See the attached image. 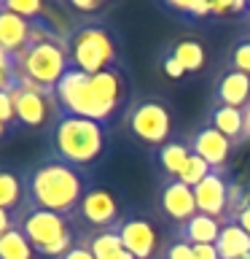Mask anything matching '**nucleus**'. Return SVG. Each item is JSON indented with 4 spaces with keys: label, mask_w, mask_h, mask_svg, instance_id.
<instances>
[{
    "label": "nucleus",
    "mask_w": 250,
    "mask_h": 259,
    "mask_svg": "<svg viewBox=\"0 0 250 259\" xmlns=\"http://www.w3.org/2000/svg\"><path fill=\"white\" fill-rule=\"evenodd\" d=\"M54 95H56V103H59L62 113L105 124L118 111V105L124 103L127 81L118 68L102 70L97 76H89V73L70 68L62 76L59 84H56Z\"/></svg>",
    "instance_id": "1"
},
{
    "label": "nucleus",
    "mask_w": 250,
    "mask_h": 259,
    "mask_svg": "<svg viewBox=\"0 0 250 259\" xmlns=\"http://www.w3.org/2000/svg\"><path fill=\"white\" fill-rule=\"evenodd\" d=\"M24 192H27L30 205L59 216H73L89 189L78 167L62 159H46L27 173Z\"/></svg>",
    "instance_id": "2"
},
{
    "label": "nucleus",
    "mask_w": 250,
    "mask_h": 259,
    "mask_svg": "<svg viewBox=\"0 0 250 259\" xmlns=\"http://www.w3.org/2000/svg\"><path fill=\"white\" fill-rule=\"evenodd\" d=\"M68 70H70L68 40L56 35V30H51L43 19H38L30 46L14 57V76L27 78L32 84L54 92Z\"/></svg>",
    "instance_id": "3"
},
{
    "label": "nucleus",
    "mask_w": 250,
    "mask_h": 259,
    "mask_svg": "<svg viewBox=\"0 0 250 259\" xmlns=\"http://www.w3.org/2000/svg\"><path fill=\"white\" fill-rule=\"evenodd\" d=\"M51 143L56 159L68 162L73 167L94 165L105 151V124L92 119L59 113L56 124L51 127Z\"/></svg>",
    "instance_id": "4"
},
{
    "label": "nucleus",
    "mask_w": 250,
    "mask_h": 259,
    "mask_svg": "<svg viewBox=\"0 0 250 259\" xmlns=\"http://www.w3.org/2000/svg\"><path fill=\"white\" fill-rule=\"evenodd\" d=\"M14 227L27 238V243L32 246L35 254L48 256V259H59L76 246V243H73L76 235L70 230L68 216L35 208V205H30V202H24V205L14 213Z\"/></svg>",
    "instance_id": "5"
},
{
    "label": "nucleus",
    "mask_w": 250,
    "mask_h": 259,
    "mask_svg": "<svg viewBox=\"0 0 250 259\" xmlns=\"http://www.w3.org/2000/svg\"><path fill=\"white\" fill-rule=\"evenodd\" d=\"M68 57H70V68L89 73V76L113 70L118 65L116 40L100 24H84V27L73 30L68 35Z\"/></svg>",
    "instance_id": "6"
},
{
    "label": "nucleus",
    "mask_w": 250,
    "mask_h": 259,
    "mask_svg": "<svg viewBox=\"0 0 250 259\" xmlns=\"http://www.w3.org/2000/svg\"><path fill=\"white\" fill-rule=\"evenodd\" d=\"M11 95H14V111H16V121L24 127H54L59 119V103L56 95L48 89L32 84L27 78H16L11 84Z\"/></svg>",
    "instance_id": "7"
},
{
    "label": "nucleus",
    "mask_w": 250,
    "mask_h": 259,
    "mask_svg": "<svg viewBox=\"0 0 250 259\" xmlns=\"http://www.w3.org/2000/svg\"><path fill=\"white\" fill-rule=\"evenodd\" d=\"M127 127L140 143L161 149L164 143H169V135H172V116H169V108L164 103L143 100L129 111Z\"/></svg>",
    "instance_id": "8"
},
{
    "label": "nucleus",
    "mask_w": 250,
    "mask_h": 259,
    "mask_svg": "<svg viewBox=\"0 0 250 259\" xmlns=\"http://www.w3.org/2000/svg\"><path fill=\"white\" fill-rule=\"evenodd\" d=\"M118 235L124 248L132 254L135 259H156L161 251V238L159 230L153 227L148 219L143 216H127L118 222Z\"/></svg>",
    "instance_id": "9"
},
{
    "label": "nucleus",
    "mask_w": 250,
    "mask_h": 259,
    "mask_svg": "<svg viewBox=\"0 0 250 259\" xmlns=\"http://www.w3.org/2000/svg\"><path fill=\"white\" fill-rule=\"evenodd\" d=\"M76 216H81L94 230H113L121 222V205L108 189H89L81 200Z\"/></svg>",
    "instance_id": "10"
},
{
    "label": "nucleus",
    "mask_w": 250,
    "mask_h": 259,
    "mask_svg": "<svg viewBox=\"0 0 250 259\" xmlns=\"http://www.w3.org/2000/svg\"><path fill=\"white\" fill-rule=\"evenodd\" d=\"M229 192H231V184L221 170H213L205 181L199 186H194V200H197V210L205 216H213V219H226L229 222Z\"/></svg>",
    "instance_id": "11"
},
{
    "label": "nucleus",
    "mask_w": 250,
    "mask_h": 259,
    "mask_svg": "<svg viewBox=\"0 0 250 259\" xmlns=\"http://www.w3.org/2000/svg\"><path fill=\"white\" fill-rule=\"evenodd\" d=\"M159 205H161V213H164L169 222H175L177 227L185 224L189 219H194L199 213L197 200H194V189L185 186V184H180L177 178H169V181L161 186Z\"/></svg>",
    "instance_id": "12"
},
{
    "label": "nucleus",
    "mask_w": 250,
    "mask_h": 259,
    "mask_svg": "<svg viewBox=\"0 0 250 259\" xmlns=\"http://www.w3.org/2000/svg\"><path fill=\"white\" fill-rule=\"evenodd\" d=\"M189 146H191V151L205 159L213 170H221L223 173L226 162H229V157H231V146L234 143L226 135L218 133L213 124H207V127H199L197 133L191 135Z\"/></svg>",
    "instance_id": "13"
},
{
    "label": "nucleus",
    "mask_w": 250,
    "mask_h": 259,
    "mask_svg": "<svg viewBox=\"0 0 250 259\" xmlns=\"http://www.w3.org/2000/svg\"><path fill=\"white\" fill-rule=\"evenodd\" d=\"M32 35H35V22L11 14L0 3V46H3V52L11 57L22 54L30 46Z\"/></svg>",
    "instance_id": "14"
},
{
    "label": "nucleus",
    "mask_w": 250,
    "mask_h": 259,
    "mask_svg": "<svg viewBox=\"0 0 250 259\" xmlns=\"http://www.w3.org/2000/svg\"><path fill=\"white\" fill-rule=\"evenodd\" d=\"M215 100L218 105H229V108H245L250 103V76L239 70H226L215 84Z\"/></svg>",
    "instance_id": "15"
},
{
    "label": "nucleus",
    "mask_w": 250,
    "mask_h": 259,
    "mask_svg": "<svg viewBox=\"0 0 250 259\" xmlns=\"http://www.w3.org/2000/svg\"><path fill=\"white\" fill-rule=\"evenodd\" d=\"M221 219L197 213L194 219H189L185 224L177 227V240L189 243V246H207V243H215L218 235H221Z\"/></svg>",
    "instance_id": "16"
},
{
    "label": "nucleus",
    "mask_w": 250,
    "mask_h": 259,
    "mask_svg": "<svg viewBox=\"0 0 250 259\" xmlns=\"http://www.w3.org/2000/svg\"><path fill=\"white\" fill-rule=\"evenodd\" d=\"M218 256L221 259H242L250 254V232L237 222H223L221 235L215 240Z\"/></svg>",
    "instance_id": "17"
},
{
    "label": "nucleus",
    "mask_w": 250,
    "mask_h": 259,
    "mask_svg": "<svg viewBox=\"0 0 250 259\" xmlns=\"http://www.w3.org/2000/svg\"><path fill=\"white\" fill-rule=\"evenodd\" d=\"M210 124L231 143L245 141V108H229V105H215L210 111Z\"/></svg>",
    "instance_id": "18"
},
{
    "label": "nucleus",
    "mask_w": 250,
    "mask_h": 259,
    "mask_svg": "<svg viewBox=\"0 0 250 259\" xmlns=\"http://www.w3.org/2000/svg\"><path fill=\"white\" fill-rule=\"evenodd\" d=\"M24 202H27V192H24V181L14 170L0 167V208L8 213H16Z\"/></svg>",
    "instance_id": "19"
},
{
    "label": "nucleus",
    "mask_w": 250,
    "mask_h": 259,
    "mask_svg": "<svg viewBox=\"0 0 250 259\" xmlns=\"http://www.w3.org/2000/svg\"><path fill=\"white\" fill-rule=\"evenodd\" d=\"M86 246L94 254V259H116L121 251H124V243H121L118 230H97L92 235H86Z\"/></svg>",
    "instance_id": "20"
},
{
    "label": "nucleus",
    "mask_w": 250,
    "mask_h": 259,
    "mask_svg": "<svg viewBox=\"0 0 250 259\" xmlns=\"http://www.w3.org/2000/svg\"><path fill=\"white\" fill-rule=\"evenodd\" d=\"M191 157V146L180 141H169L159 149V165L167 170L169 178H177V173L183 170V165Z\"/></svg>",
    "instance_id": "21"
},
{
    "label": "nucleus",
    "mask_w": 250,
    "mask_h": 259,
    "mask_svg": "<svg viewBox=\"0 0 250 259\" xmlns=\"http://www.w3.org/2000/svg\"><path fill=\"white\" fill-rule=\"evenodd\" d=\"M169 54L183 65L185 73H197L205 65V49H202L199 40H177Z\"/></svg>",
    "instance_id": "22"
},
{
    "label": "nucleus",
    "mask_w": 250,
    "mask_h": 259,
    "mask_svg": "<svg viewBox=\"0 0 250 259\" xmlns=\"http://www.w3.org/2000/svg\"><path fill=\"white\" fill-rule=\"evenodd\" d=\"M32 246L27 243V238L16 230H8L3 238H0V259H32Z\"/></svg>",
    "instance_id": "23"
},
{
    "label": "nucleus",
    "mask_w": 250,
    "mask_h": 259,
    "mask_svg": "<svg viewBox=\"0 0 250 259\" xmlns=\"http://www.w3.org/2000/svg\"><path fill=\"white\" fill-rule=\"evenodd\" d=\"M210 173H213V167H210V165H207V162L202 159V157H197V154L191 151L189 162H185L183 170L177 173V181L185 184V186H191V189H194V186H199V184L205 181V178H207Z\"/></svg>",
    "instance_id": "24"
},
{
    "label": "nucleus",
    "mask_w": 250,
    "mask_h": 259,
    "mask_svg": "<svg viewBox=\"0 0 250 259\" xmlns=\"http://www.w3.org/2000/svg\"><path fill=\"white\" fill-rule=\"evenodd\" d=\"M3 6L11 14L24 16V19H30V22H38L40 16H43V3H38V0H6Z\"/></svg>",
    "instance_id": "25"
},
{
    "label": "nucleus",
    "mask_w": 250,
    "mask_h": 259,
    "mask_svg": "<svg viewBox=\"0 0 250 259\" xmlns=\"http://www.w3.org/2000/svg\"><path fill=\"white\" fill-rule=\"evenodd\" d=\"M169 8L191 16H210L213 14V3H199V0H167Z\"/></svg>",
    "instance_id": "26"
},
{
    "label": "nucleus",
    "mask_w": 250,
    "mask_h": 259,
    "mask_svg": "<svg viewBox=\"0 0 250 259\" xmlns=\"http://www.w3.org/2000/svg\"><path fill=\"white\" fill-rule=\"evenodd\" d=\"M231 65H234V70L250 76V38L237 40V46H234V52H231Z\"/></svg>",
    "instance_id": "27"
},
{
    "label": "nucleus",
    "mask_w": 250,
    "mask_h": 259,
    "mask_svg": "<svg viewBox=\"0 0 250 259\" xmlns=\"http://www.w3.org/2000/svg\"><path fill=\"white\" fill-rule=\"evenodd\" d=\"M0 121H3V124H11V121H16V111H14V95H11V89L0 92Z\"/></svg>",
    "instance_id": "28"
},
{
    "label": "nucleus",
    "mask_w": 250,
    "mask_h": 259,
    "mask_svg": "<svg viewBox=\"0 0 250 259\" xmlns=\"http://www.w3.org/2000/svg\"><path fill=\"white\" fill-rule=\"evenodd\" d=\"M164 259H194V246H189V243H183V240H175L167 246Z\"/></svg>",
    "instance_id": "29"
},
{
    "label": "nucleus",
    "mask_w": 250,
    "mask_h": 259,
    "mask_svg": "<svg viewBox=\"0 0 250 259\" xmlns=\"http://www.w3.org/2000/svg\"><path fill=\"white\" fill-rule=\"evenodd\" d=\"M59 259H94V254L89 251L86 240H81V243H76V246H73L65 256H59Z\"/></svg>",
    "instance_id": "30"
},
{
    "label": "nucleus",
    "mask_w": 250,
    "mask_h": 259,
    "mask_svg": "<svg viewBox=\"0 0 250 259\" xmlns=\"http://www.w3.org/2000/svg\"><path fill=\"white\" fill-rule=\"evenodd\" d=\"M164 73H167L169 78H180V76H185V68L175 60L172 54H167L164 57Z\"/></svg>",
    "instance_id": "31"
},
{
    "label": "nucleus",
    "mask_w": 250,
    "mask_h": 259,
    "mask_svg": "<svg viewBox=\"0 0 250 259\" xmlns=\"http://www.w3.org/2000/svg\"><path fill=\"white\" fill-rule=\"evenodd\" d=\"M194 259H221V256H218L215 243H207V246H194Z\"/></svg>",
    "instance_id": "32"
},
{
    "label": "nucleus",
    "mask_w": 250,
    "mask_h": 259,
    "mask_svg": "<svg viewBox=\"0 0 250 259\" xmlns=\"http://www.w3.org/2000/svg\"><path fill=\"white\" fill-rule=\"evenodd\" d=\"M70 8L73 11L92 14V11H100V3H97V0H70Z\"/></svg>",
    "instance_id": "33"
},
{
    "label": "nucleus",
    "mask_w": 250,
    "mask_h": 259,
    "mask_svg": "<svg viewBox=\"0 0 250 259\" xmlns=\"http://www.w3.org/2000/svg\"><path fill=\"white\" fill-rule=\"evenodd\" d=\"M229 222H237L239 227H245V230L250 232V197H247V202H245V205H242V210H239V213L234 216V219H229Z\"/></svg>",
    "instance_id": "34"
},
{
    "label": "nucleus",
    "mask_w": 250,
    "mask_h": 259,
    "mask_svg": "<svg viewBox=\"0 0 250 259\" xmlns=\"http://www.w3.org/2000/svg\"><path fill=\"white\" fill-rule=\"evenodd\" d=\"M8 230H14V213H8V210L0 208V238H3Z\"/></svg>",
    "instance_id": "35"
},
{
    "label": "nucleus",
    "mask_w": 250,
    "mask_h": 259,
    "mask_svg": "<svg viewBox=\"0 0 250 259\" xmlns=\"http://www.w3.org/2000/svg\"><path fill=\"white\" fill-rule=\"evenodd\" d=\"M11 84H14V73H8V70H3V68H0V92H6V89H11Z\"/></svg>",
    "instance_id": "36"
},
{
    "label": "nucleus",
    "mask_w": 250,
    "mask_h": 259,
    "mask_svg": "<svg viewBox=\"0 0 250 259\" xmlns=\"http://www.w3.org/2000/svg\"><path fill=\"white\" fill-rule=\"evenodd\" d=\"M245 138H250V103L245 105Z\"/></svg>",
    "instance_id": "37"
},
{
    "label": "nucleus",
    "mask_w": 250,
    "mask_h": 259,
    "mask_svg": "<svg viewBox=\"0 0 250 259\" xmlns=\"http://www.w3.org/2000/svg\"><path fill=\"white\" fill-rule=\"evenodd\" d=\"M3 135H6V124L0 121V138H3Z\"/></svg>",
    "instance_id": "38"
},
{
    "label": "nucleus",
    "mask_w": 250,
    "mask_h": 259,
    "mask_svg": "<svg viewBox=\"0 0 250 259\" xmlns=\"http://www.w3.org/2000/svg\"><path fill=\"white\" fill-rule=\"evenodd\" d=\"M242 259H250V254H247V256H242Z\"/></svg>",
    "instance_id": "39"
},
{
    "label": "nucleus",
    "mask_w": 250,
    "mask_h": 259,
    "mask_svg": "<svg viewBox=\"0 0 250 259\" xmlns=\"http://www.w3.org/2000/svg\"><path fill=\"white\" fill-rule=\"evenodd\" d=\"M247 11H250V3H247Z\"/></svg>",
    "instance_id": "40"
}]
</instances>
